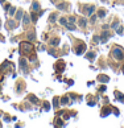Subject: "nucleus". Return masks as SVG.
I'll use <instances>...</instances> for the list:
<instances>
[{"label": "nucleus", "instance_id": "obj_4", "mask_svg": "<svg viewBox=\"0 0 124 128\" xmlns=\"http://www.w3.org/2000/svg\"><path fill=\"white\" fill-rule=\"evenodd\" d=\"M58 44H60V38H58V37H56V38H53V40H50V45H53V46H57Z\"/></svg>", "mask_w": 124, "mask_h": 128}, {"label": "nucleus", "instance_id": "obj_17", "mask_svg": "<svg viewBox=\"0 0 124 128\" xmlns=\"http://www.w3.org/2000/svg\"><path fill=\"white\" fill-rule=\"evenodd\" d=\"M117 25H119V21H114V23H112V28H114V29H116Z\"/></svg>", "mask_w": 124, "mask_h": 128}, {"label": "nucleus", "instance_id": "obj_24", "mask_svg": "<svg viewBox=\"0 0 124 128\" xmlns=\"http://www.w3.org/2000/svg\"><path fill=\"white\" fill-rule=\"evenodd\" d=\"M56 20V15H52V17H50V21H54Z\"/></svg>", "mask_w": 124, "mask_h": 128}, {"label": "nucleus", "instance_id": "obj_6", "mask_svg": "<svg viewBox=\"0 0 124 128\" xmlns=\"http://www.w3.org/2000/svg\"><path fill=\"white\" fill-rule=\"evenodd\" d=\"M20 65H21V68L23 69H27V61L24 60V58H21L20 60Z\"/></svg>", "mask_w": 124, "mask_h": 128}, {"label": "nucleus", "instance_id": "obj_8", "mask_svg": "<svg viewBox=\"0 0 124 128\" xmlns=\"http://www.w3.org/2000/svg\"><path fill=\"white\" fill-rule=\"evenodd\" d=\"M60 23H61V25H65V27L67 25V20L66 19H64V17H61L60 19Z\"/></svg>", "mask_w": 124, "mask_h": 128}, {"label": "nucleus", "instance_id": "obj_11", "mask_svg": "<svg viewBox=\"0 0 124 128\" xmlns=\"http://www.w3.org/2000/svg\"><path fill=\"white\" fill-rule=\"evenodd\" d=\"M98 16H99V17H104V16H106V11L100 9L99 12H98Z\"/></svg>", "mask_w": 124, "mask_h": 128}, {"label": "nucleus", "instance_id": "obj_14", "mask_svg": "<svg viewBox=\"0 0 124 128\" xmlns=\"http://www.w3.org/2000/svg\"><path fill=\"white\" fill-rule=\"evenodd\" d=\"M61 102H62V104H67V103H69V98H67V96H64Z\"/></svg>", "mask_w": 124, "mask_h": 128}, {"label": "nucleus", "instance_id": "obj_3", "mask_svg": "<svg viewBox=\"0 0 124 128\" xmlns=\"http://www.w3.org/2000/svg\"><path fill=\"white\" fill-rule=\"evenodd\" d=\"M24 27H28V24H29V21H30V17L28 16V15H24Z\"/></svg>", "mask_w": 124, "mask_h": 128}, {"label": "nucleus", "instance_id": "obj_19", "mask_svg": "<svg viewBox=\"0 0 124 128\" xmlns=\"http://www.w3.org/2000/svg\"><path fill=\"white\" fill-rule=\"evenodd\" d=\"M92 57H95L94 53H88V54H87V58H88V60H92Z\"/></svg>", "mask_w": 124, "mask_h": 128}, {"label": "nucleus", "instance_id": "obj_22", "mask_svg": "<svg viewBox=\"0 0 124 128\" xmlns=\"http://www.w3.org/2000/svg\"><path fill=\"white\" fill-rule=\"evenodd\" d=\"M69 21H71V23H74V21H75V17H73V16H71V17H69Z\"/></svg>", "mask_w": 124, "mask_h": 128}, {"label": "nucleus", "instance_id": "obj_25", "mask_svg": "<svg viewBox=\"0 0 124 128\" xmlns=\"http://www.w3.org/2000/svg\"><path fill=\"white\" fill-rule=\"evenodd\" d=\"M0 1H1V3H3V1H5V0H0Z\"/></svg>", "mask_w": 124, "mask_h": 128}, {"label": "nucleus", "instance_id": "obj_9", "mask_svg": "<svg viewBox=\"0 0 124 128\" xmlns=\"http://www.w3.org/2000/svg\"><path fill=\"white\" fill-rule=\"evenodd\" d=\"M32 9H33V11L38 9V3H37V1H33V4H32Z\"/></svg>", "mask_w": 124, "mask_h": 128}, {"label": "nucleus", "instance_id": "obj_27", "mask_svg": "<svg viewBox=\"0 0 124 128\" xmlns=\"http://www.w3.org/2000/svg\"><path fill=\"white\" fill-rule=\"evenodd\" d=\"M123 73H124V66H123Z\"/></svg>", "mask_w": 124, "mask_h": 128}, {"label": "nucleus", "instance_id": "obj_5", "mask_svg": "<svg viewBox=\"0 0 124 128\" xmlns=\"http://www.w3.org/2000/svg\"><path fill=\"white\" fill-rule=\"evenodd\" d=\"M21 17H23V11L19 9V11L16 12V16H15V19H16V20H20Z\"/></svg>", "mask_w": 124, "mask_h": 128}, {"label": "nucleus", "instance_id": "obj_20", "mask_svg": "<svg viewBox=\"0 0 124 128\" xmlns=\"http://www.w3.org/2000/svg\"><path fill=\"white\" fill-rule=\"evenodd\" d=\"M15 11H16V9H15L13 7H12V8H11V9H9V15H11V16H12V15L15 13Z\"/></svg>", "mask_w": 124, "mask_h": 128}, {"label": "nucleus", "instance_id": "obj_23", "mask_svg": "<svg viewBox=\"0 0 124 128\" xmlns=\"http://www.w3.org/2000/svg\"><path fill=\"white\" fill-rule=\"evenodd\" d=\"M57 100H58V99H57V98L54 99V107H57V106H58V102H57Z\"/></svg>", "mask_w": 124, "mask_h": 128}, {"label": "nucleus", "instance_id": "obj_18", "mask_svg": "<svg viewBox=\"0 0 124 128\" xmlns=\"http://www.w3.org/2000/svg\"><path fill=\"white\" fill-rule=\"evenodd\" d=\"M116 29H117V33H119V34H123V28H121V27H117Z\"/></svg>", "mask_w": 124, "mask_h": 128}, {"label": "nucleus", "instance_id": "obj_1", "mask_svg": "<svg viewBox=\"0 0 124 128\" xmlns=\"http://www.w3.org/2000/svg\"><path fill=\"white\" fill-rule=\"evenodd\" d=\"M112 54H114V57L116 58V60H123L124 58V53H123V50H121L120 48H115L114 50H112Z\"/></svg>", "mask_w": 124, "mask_h": 128}, {"label": "nucleus", "instance_id": "obj_10", "mask_svg": "<svg viewBox=\"0 0 124 128\" xmlns=\"http://www.w3.org/2000/svg\"><path fill=\"white\" fill-rule=\"evenodd\" d=\"M8 29H15V23L13 21H8Z\"/></svg>", "mask_w": 124, "mask_h": 128}, {"label": "nucleus", "instance_id": "obj_2", "mask_svg": "<svg viewBox=\"0 0 124 128\" xmlns=\"http://www.w3.org/2000/svg\"><path fill=\"white\" fill-rule=\"evenodd\" d=\"M108 37H110V33H108V32H103L102 36H100V41L102 42H106V41L108 40Z\"/></svg>", "mask_w": 124, "mask_h": 128}, {"label": "nucleus", "instance_id": "obj_7", "mask_svg": "<svg viewBox=\"0 0 124 128\" xmlns=\"http://www.w3.org/2000/svg\"><path fill=\"white\" fill-rule=\"evenodd\" d=\"M86 24H87V21L84 20V19H80V20H79V25H80L82 28H84V27H86Z\"/></svg>", "mask_w": 124, "mask_h": 128}, {"label": "nucleus", "instance_id": "obj_16", "mask_svg": "<svg viewBox=\"0 0 124 128\" xmlns=\"http://www.w3.org/2000/svg\"><path fill=\"white\" fill-rule=\"evenodd\" d=\"M66 27H67V29H70V30H74V29H75V27H74V25H71V24H67Z\"/></svg>", "mask_w": 124, "mask_h": 128}, {"label": "nucleus", "instance_id": "obj_12", "mask_svg": "<svg viewBox=\"0 0 124 128\" xmlns=\"http://www.w3.org/2000/svg\"><path fill=\"white\" fill-rule=\"evenodd\" d=\"M94 12V5H90V7L87 8V15H91Z\"/></svg>", "mask_w": 124, "mask_h": 128}, {"label": "nucleus", "instance_id": "obj_15", "mask_svg": "<svg viewBox=\"0 0 124 128\" xmlns=\"http://www.w3.org/2000/svg\"><path fill=\"white\" fill-rule=\"evenodd\" d=\"M100 81L102 82H108V77H106V75L103 77V75H102V77H100Z\"/></svg>", "mask_w": 124, "mask_h": 128}, {"label": "nucleus", "instance_id": "obj_26", "mask_svg": "<svg viewBox=\"0 0 124 128\" xmlns=\"http://www.w3.org/2000/svg\"><path fill=\"white\" fill-rule=\"evenodd\" d=\"M0 40H3V38H1V34H0Z\"/></svg>", "mask_w": 124, "mask_h": 128}, {"label": "nucleus", "instance_id": "obj_21", "mask_svg": "<svg viewBox=\"0 0 124 128\" xmlns=\"http://www.w3.org/2000/svg\"><path fill=\"white\" fill-rule=\"evenodd\" d=\"M95 20H96V16L94 15V16L91 17V23H95Z\"/></svg>", "mask_w": 124, "mask_h": 128}, {"label": "nucleus", "instance_id": "obj_13", "mask_svg": "<svg viewBox=\"0 0 124 128\" xmlns=\"http://www.w3.org/2000/svg\"><path fill=\"white\" fill-rule=\"evenodd\" d=\"M115 95H116V96H117L119 99H120L121 102H124V95H121L120 92H115Z\"/></svg>", "mask_w": 124, "mask_h": 128}]
</instances>
